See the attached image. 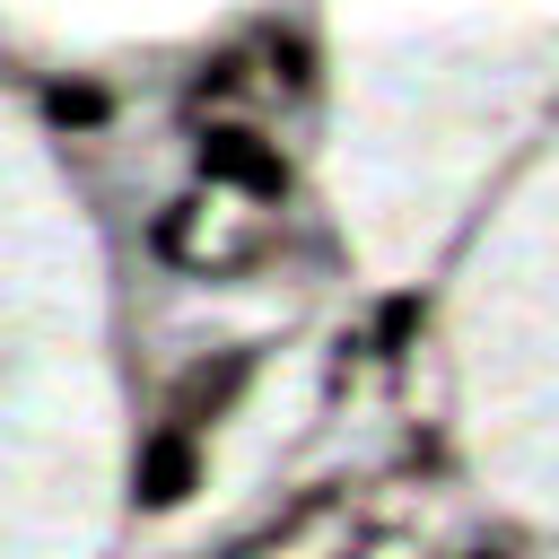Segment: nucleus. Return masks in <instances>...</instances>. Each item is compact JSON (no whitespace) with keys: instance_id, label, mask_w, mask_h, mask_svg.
Instances as JSON below:
<instances>
[{"instance_id":"1","label":"nucleus","mask_w":559,"mask_h":559,"mask_svg":"<svg viewBox=\"0 0 559 559\" xmlns=\"http://www.w3.org/2000/svg\"><path fill=\"white\" fill-rule=\"evenodd\" d=\"M192 166H201L210 183L253 192V201H280V192H288V157H280L253 122H210V131H201V148H192Z\"/></svg>"},{"instance_id":"2","label":"nucleus","mask_w":559,"mask_h":559,"mask_svg":"<svg viewBox=\"0 0 559 559\" xmlns=\"http://www.w3.org/2000/svg\"><path fill=\"white\" fill-rule=\"evenodd\" d=\"M253 227H218L201 201H175L166 218H157V253L166 262H192V271H218V262H253Z\"/></svg>"},{"instance_id":"3","label":"nucleus","mask_w":559,"mask_h":559,"mask_svg":"<svg viewBox=\"0 0 559 559\" xmlns=\"http://www.w3.org/2000/svg\"><path fill=\"white\" fill-rule=\"evenodd\" d=\"M245 376H253V358H245V349H227L218 367H192V376L175 384V411H166V419H175L183 437H192V428H210V419H218V411L245 393Z\"/></svg>"},{"instance_id":"4","label":"nucleus","mask_w":559,"mask_h":559,"mask_svg":"<svg viewBox=\"0 0 559 559\" xmlns=\"http://www.w3.org/2000/svg\"><path fill=\"white\" fill-rule=\"evenodd\" d=\"M192 472H201V463H192V437L166 428V437L140 454V507H175V498L192 489Z\"/></svg>"},{"instance_id":"5","label":"nucleus","mask_w":559,"mask_h":559,"mask_svg":"<svg viewBox=\"0 0 559 559\" xmlns=\"http://www.w3.org/2000/svg\"><path fill=\"white\" fill-rule=\"evenodd\" d=\"M227 96H245V61H236V52L210 61V70L192 79V105H227Z\"/></svg>"},{"instance_id":"6","label":"nucleus","mask_w":559,"mask_h":559,"mask_svg":"<svg viewBox=\"0 0 559 559\" xmlns=\"http://www.w3.org/2000/svg\"><path fill=\"white\" fill-rule=\"evenodd\" d=\"M44 105H52V122H105V96L96 87H52Z\"/></svg>"},{"instance_id":"7","label":"nucleus","mask_w":559,"mask_h":559,"mask_svg":"<svg viewBox=\"0 0 559 559\" xmlns=\"http://www.w3.org/2000/svg\"><path fill=\"white\" fill-rule=\"evenodd\" d=\"M454 559H507V550H498V542H489V550H454Z\"/></svg>"}]
</instances>
